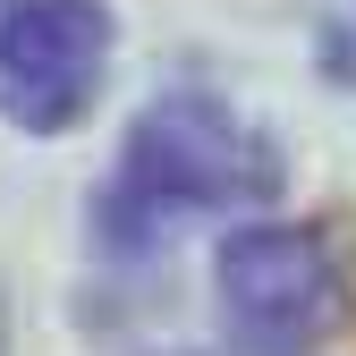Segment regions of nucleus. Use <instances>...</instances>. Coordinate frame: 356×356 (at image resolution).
Segmentation results:
<instances>
[{
	"mask_svg": "<svg viewBox=\"0 0 356 356\" xmlns=\"http://www.w3.org/2000/svg\"><path fill=\"white\" fill-rule=\"evenodd\" d=\"M220 323L238 356H314L339 323V254L305 220H246L220 238Z\"/></svg>",
	"mask_w": 356,
	"mask_h": 356,
	"instance_id": "f03ea898",
	"label": "nucleus"
},
{
	"mask_svg": "<svg viewBox=\"0 0 356 356\" xmlns=\"http://www.w3.org/2000/svg\"><path fill=\"white\" fill-rule=\"evenodd\" d=\"M111 68L102 0H0V119L60 136L94 111Z\"/></svg>",
	"mask_w": 356,
	"mask_h": 356,
	"instance_id": "7ed1b4c3",
	"label": "nucleus"
},
{
	"mask_svg": "<svg viewBox=\"0 0 356 356\" xmlns=\"http://www.w3.org/2000/svg\"><path fill=\"white\" fill-rule=\"evenodd\" d=\"M272 187H280L272 136H254L212 94H161L119 145V178L102 187V238L111 246H145L170 220L272 204Z\"/></svg>",
	"mask_w": 356,
	"mask_h": 356,
	"instance_id": "f257e3e1",
	"label": "nucleus"
}]
</instances>
